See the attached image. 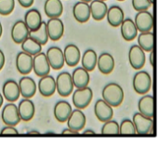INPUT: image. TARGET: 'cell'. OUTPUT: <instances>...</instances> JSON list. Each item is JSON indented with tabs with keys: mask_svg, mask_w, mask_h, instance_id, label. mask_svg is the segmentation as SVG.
Listing matches in <instances>:
<instances>
[{
	"mask_svg": "<svg viewBox=\"0 0 159 145\" xmlns=\"http://www.w3.org/2000/svg\"><path fill=\"white\" fill-rule=\"evenodd\" d=\"M102 96L112 107H118L124 101V90L119 84L112 82L104 86Z\"/></svg>",
	"mask_w": 159,
	"mask_h": 145,
	"instance_id": "6da1fadb",
	"label": "cell"
},
{
	"mask_svg": "<svg viewBox=\"0 0 159 145\" xmlns=\"http://www.w3.org/2000/svg\"><path fill=\"white\" fill-rule=\"evenodd\" d=\"M132 85L136 93L140 95H145L147 92H149L152 87L151 75L146 71L137 72L133 76Z\"/></svg>",
	"mask_w": 159,
	"mask_h": 145,
	"instance_id": "7a4b0ae2",
	"label": "cell"
},
{
	"mask_svg": "<svg viewBox=\"0 0 159 145\" xmlns=\"http://www.w3.org/2000/svg\"><path fill=\"white\" fill-rule=\"evenodd\" d=\"M74 83L72 75L68 72H62L58 75L56 78L57 92L61 97H68L74 91Z\"/></svg>",
	"mask_w": 159,
	"mask_h": 145,
	"instance_id": "3957f363",
	"label": "cell"
},
{
	"mask_svg": "<svg viewBox=\"0 0 159 145\" xmlns=\"http://www.w3.org/2000/svg\"><path fill=\"white\" fill-rule=\"evenodd\" d=\"M93 98V91L90 88L86 87L83 88H76L73 93V103L77 109L87 108Z\"/></svg>",
	"mask_w": 159,
	"mask_h": 145,
	"instance_id": "277c9868",
	"label": "cell"
},
{
	"mask_svg": "<svg viewBox=\"0 0 159 145\" xmlns=\"http://www.w3.org/2000/svg\"><path fill=\"white\" fill-rule=\"evenodd\" d=\"M129 61L133 69L141 70L145 65V51L139 45L131 46L129 50Z\"/></svg>",
	"mask_w": 159,
	"mask_h": 145,
	"instance_id": "5b68a950",
	"label": "cell"
},
{
	"mask_svg": "<svg viewBox=\"0 0 159 145\" xmlns=\"http://www.w3.org/2000/svg\"><path fill=\"white\" fill-rule=\"evenodd\" d=\"M132 121L136 128V132L140 135H146L152 131L154 121L153 117H148L143 114L135 113L132 118Z\"/></svg>",
	"mask_w": 159,
	"mask_h": 145,
	"instance_id": "8992f818",
	"label": "cell"
},
{
	"mask_svg": "<svg viewBox=\"0 0 159 145\" xmlns=\"http://www.w3.org/2000/svg\"><path fill=\"white\" fill-rule=\"evenodd\" d=\"M134 22L140 33L151 32L154 27V16L148 10L140 11L136 14Z\"/></svg>",
	"mask_w": 159,
	"mask_h": 145,
	"instance_id": "52a82bcc",
	"label": "cell"
},
{
	"mask_svg": "<svg viewBox=\"0 0 159 145\" xmlns=\"http://www.w3.org/2000/svg\"><path fill=\"white\" fill-rule=\"evenodd\" d=\"M1 117L3 122L7 126H16L20 123V116L19 114L18 106L15 105L13 102L7 103V105L4 106L1 114Z\"/></svg>",
	"mask_w": 159,
	"mask_h": 145,
	"instance_id": "ba28073f",
	"label": "cell"
},
{
	"mask_svg": "<svg viewBox=\"0 0 159 145\" xmlns=\"http://www.w3.org/2000/svg\"><path fill=\"white\" fill-rule=\"evenodd\" d=\"M50 69H51V66L48 62L46 53L41 51L40 53L34 56L33 70L37 76L42 77V76L49 75Z\"/></svg>",
	"mask_w": 159,
	"mask_h": 145,
	"instance_id": "9c48e42d",
	"label": "cell"
},
{
	"mask_svg": "<svg viewBox=\"0 0 159 145\" xmlns=\"http://www.w3.org/2000/svg\"><path fill=\"white\" fill-rule=\"evenodd\" d=\"M33 64H34V56L22 50L17 54L16 68L20 75H29L33 70Z\"/></svg>",
	"mask_w": 159,
	"mask_h": 145,
	"instance_id": "30bf717a",
	"label": "cell"
},
{
	"mask_svg": "<svg viewBox=\"0 0 159 145\" xmlns=\"http://www.w3.org/2000/svg\"><path fill=\"white\" fill-rule=\"evenodd\" d=\"M94 113L96 117L101 122H107L112 120L114 116L113 107L107 103L103 99L98 100L94 105Z\"/></svg>",
	"mask_w": 159,
	"mask_h": 145,
	"instance_id": "8fae6325",
	"label": "cell"
},
{
	"mask_svg": "<svg viewBox=\"0 0 159 145\" xmlns=\"http://www.w3.org/2000/svg\"><path fill=\"white\" fill-rule=\"evenodd\" d=\"M46 55L52 69L60 70L64 66V63H65L64 54L61 48H60L59 47H55V46L50 47L47 50Z\"/></svg>",
	"mask_w": 159,
	"mask_h": 145,
	"instance_id": "7c38bea8",
	"label": "cell"
},
{
	"mask_svg": "<svg viewBox=\"0 0 159 145\" xmlns=\"http://www.w3.org/2000/svg\"><path fill=\"white\" fill-rule=\"evenodd\" d=\"M47 29L49 39L60 40L64 34V24L60 18H51L47 21Z\"/></svg>",
	"mask_w": 159,
	"mask_h": 145,
	"instance_id": "4fadbf2b",
	"label": "cell"
},
{
	"mask_svg": "<svg viewBox=\"0 0 159 145\" xmlns=\"http://www.w3.org/2000/svg\"><path fill=\"white\" fill-rule=\"evenodd\" d=\"M86 116L80 109H75L72 112L67 120L68 129L78 134L86 126Z\"/></svg>",
	"mask_w": 159,
	"mask_h": 145,
	"instance_id": "5bb4252c",
	"label": "cell"
},
{
	"mask_svg": "<svg viewBox=\"0 0 159 145\" xmlns=\"http://www.w3.org/2000/svg\"><path fill=\"white\" fill-rule=\"evenodd\" d=\"M73 15L75 20L80 23H85L89 21L91 17L89 4L83 1L76 2L73 7Z\"/></svg>",
	"mask_w": 159,
	"mask_h": 145,
	"instance_id": "9a60e30c",
	"label": "cell"
},
{
	"mask_svg": "<svg viewBox=\"0 0 159 145\" xmlns=\"http://www.w3.org/2000/svg\"><path fill=\"white\" fill-rule=\"evenodd\" d=\"M37 88L43 97H50L55 93V91H57L56 80L52 75H49L42 76L38 81Z\"/></svg>",
	"mask_w": 159,
	"mask_h": 145,
	"instance_id": "2e32d148",
	"label": "cell"
},
{
	"mask_svg": "<svg viewBox=\"0 0 159 145\" xmlns=\"http://www.w3.org/2000/svg\"><path fill=\"white\" fill-rule=\"evenodd\" d=\"M2 92L4 98L9 102H16L20 96V90L19 87V83L15 80H7L2 88Z\"/></svg>",
	"mask_w": 159,
	"mask_h": 145,
	"instance_id": "e0dca14e",
	"label": "cell"
},
{
	"mask_svg": "<svg viewBox=\"0 0 159 145\" xmlns=\"http://www.w3.org/2000/svg\"><path fill=\"white\" fill-rule=\"evenodd\" d=\"M29 28L24 20H17L11 29V38L16 44H21L29 36Z\"/></svg>",
	"mask_w": 159,
	"mask_h": 145,
	"instance_id": "ac0fdd59",
	"label": "cell"
},
{
	"mask_svg": "<svg viewBox=\"0 0 159 145\" xmlns=\"http://www.w3.org/2000/svg\"><path fill=\"white\" fill-rule=\"evenodd\" d=\"M65 63L69 67H75L81 60V52L79 48L75 44L67 45L63 49Z\"/></svg>",
	"mask_w": 159,
	"mask_h": 145,
	"instance_id": "d6986e66",
	"label": "cell"
},
{
	"mask_svg": "<svg viewBox=\"0 0 159 145\" xmlns=\"http://www.w3.org/2000/svg\"><path fill=\"white\" fill-rule=\"evenodd\" d=\"M115 59L113 55L108 52H102L98 57L97 67L102 75H110L115 69Z\"/></svg>",
	"mask_w": 159,
	"mask_h": 145,
	"instance_id": "ffe728a7",
	"label": "cell"
},
{
	"mask_svg": "<svg viewBox=\"0 0 159 145\" xmlns=\"http://www.w3.org/2000/svg\"><path fill=\"white\" fill-rule=\"evenodd\" d=\"M20 95L24 99H30L34 96L36 92V83L32 77L23 76L19 81Z\"/></svg>",
	"mask_w": 159,
	"mask_h": 145,
	"instance_id": "44dd1931",
	"label": "cell"
},
{
	"mask_svg": "<svg viewBox=\"0 0 159 145\" xmlns=\"http://www.w3.org/2000/svg\"><path fill=\"white\" fill-rule=\"evenodd\" d=\"M72 112V106L66 101H60L54 106V116L61 123L66 122Z\"/></svg>",
	"mask_w": 159,
	"mask_h": 145,
	"instance_id": "7402d4cb",
	"label": "cell"
},
{
	"mask_svg": "<svg viewBox=\"0 0 159 145\" xmlns=\"http://www.w3.org/2000/svg\"><path fill=\"white\" fill-rule=\"evenodd\" d=\"M89 72H88L83 67H77L74 70L72 74L73 83L74 86L76 88H83L89 86L90 77H89Z\"/></svg>",
	"mask_w": 159,
	"mask_h": 145,
	"instance_id": "603a6c76",
	"label": "cell"
},
{
	"mask_svg": "<svg viewBox=\"0 0 159 145\" xmlns=\"http://www.w3.org/2000/svg\"><path fill=\"white\" fill-rule=\"evenodd\" d=\"M121 35L126 41H132L138 36L137 26L131 19H125L120 25Z\"/></svg>",
	"mask_w": 159,
	"mask_h": 145,
	"instance_id": "cb8c5ba5",
	"label": "cell"
},
{
	"mask_svg": "<svg viewBox=\"0 0 159 145\" xmlns=\"http://www.w3.org/2000/svg\"><path fill=\"white\" fill-rule=\"evenodd\" d=\"M138 109L145 116L153 117L155 114V101L152 95H143L138 102Z\"/></svg>",
	"mask_w": 159,
	"mask_h": 145,
	"instance_id": "d4e9b609",
	"label": "cell"
},
{
	"mask_svg": "<svg viewBox=\"0 0 159 145\" xmlns=\"http://www.w3.org/2000/svg\"><path fill=\"white\" fill-rule=\"evenodd\" d=\"M19 114L20 119L23 121H30L35 113V107L34 102L30 99H23L18 105Z\"/></svg>",
	"mask_w": 159,
	"mask_h": 145,
	"instance_id": "484cf974",
	"label": "cell"
},
{
	"mask_svg": "<svg viewBox=\"0 0 159 145\" xmlns=\"http://www.w3.org/2000/svg\"><path fill=\"white\" fill-rule=\"evenodd\" d=\"M89 7H90L91 17L95 20L99 21V20H103L106 17L109 7H107V4L105 3V1L92 0L89 4Z\"/></svg>",
	"mask_w": 159,
	"mask_h": 145,
	"instance_id": "4316f807",
	"label": "cell"
},
{
	"mask_svg": "<svg viewBox=\"0 0 159 145\" xmlns=\"http://www.w3.org/2000/svg\"><path fill=\"white\" fill-rule=\"evenodd\" d=\"M107 21L113 27H118L125 20V14L123 9L119 6H112L107 11Z\"/></svg>",
	"mask_w": 159,
	"mask_h": 145,
	"instance_id": "83f0119b",
	"label": "cell"
},
{
	"mask_svg": "<svg viewBox=\"0 0 159 145\" xmlns=\"http://www.w3.org/2000/svg\"><path fill=\"white\" fill-rule=\"evenodd\" d=\"M44 11L49 19L60 18L63 12V5L61 0H46Z\"/></svg>",
	"mask_w": 159,
	"mask_h": 145,
	"instance_id": "f1b7e54d",
	"label": "cell"
},
{
	"mask_svg": "<svg viewBox=\"0 0 159 145\" xmlns=\"http://www.w3.org/2000/svg\"><path fill=\"white\" fill-rule=\"evenodd\" d=\"M24 22L26 23V25L30 31L37 29L43 22L42 16H41V13L39 12V10L36 8L29 9L24 15Z\"/></svg>",
	"mask_w": 159,
	"mask_h": 145,
	"instance_id": "f546056e",
	"label": "cell"
},
{
	"mask_svg": "<svg viewBox=\"0 0 159 145\" xmlns=\"http://www.w3.org/2000/svg\"><path fill=\"white\" fill-rule=\"evenodd\" d=\"M98 61V56L94 49L89 48L87 49L81 58V63L82 67L85 68L88 72H92L97 66Z\"/></svg>",
	"mask_w": 159,
	"mask_h": 145,
	"instance_id": "4dcf8cb0",
	"label": "cell"
},
{
	"mask_svg": "<svg viewBox=\"0 0 159 145\" xmlns=\"http://www.w3.org/2000/svg\"><path fill=\"white\" fill-rule=\"evenodd\" d=\"M137 40H138V45L145 52H151L152 50H154L155 34L152 31L140 33L137 36Z\"/></svg>",
	"mask_w": 159,
	"mask_h": 145,
	"instance_id": "1f68e13d",
	"label": "cell"
},
{
	"mask_svg": "<svg viewBox=\"0 0 159 145\" xmlns=\"http://www.w3.org/2000/svg\"><path fill=\"white\" fill-rule=\"evenodd\" d=\"M29 36L38 43H40L42 46L46 45L49 39L48 34V29H47V22L43 21L41 25L34 30H32L29 32Z\"/></svg>",
	"mask_w": 159,
	"mask_h": 145,
	"instance_id": "d6a6232c",
	"label": "cell"
},
{
	"mask_svg": "<svg viewBox=\"0 0 159 145\" xmlns=\"http://www.w3.org/2000/svg\"><path fill=\"white\" fill-rule=\"evenodd\" d=\"M21 50L32 55V56H35L36 54L40 53L42 51V45L40 43H38L37 41H35L34 39L31 38L30 36H28L21 44Z\"/></svg>",
	"mask_w": 159,
	"mask_h": 145,
	"instance_id": "836d02e7",
	"label": "cell"
},
{
	"mask_svg": "<svg viewBox=\"0 0 159 145\" xmlns=\"http://www.w3.org/2000/svg\"><path fill=\"white\" fill-rule=\"evenodd\" d=\"M102 135H117L119 133V124L115 120H109L104 122L102 127Z\"/></svg>",
	"mask_w": 159,
	"mask_h": 145,
	"instance_id": "e575fe53",
	"label": "cell"
},
{
	"mask_svg": "<svg viewBox=\"0 0 159 145\" xmlns=\"http://www.w3.org/2000/svg\"><path fill=\"white\" fill-rule=\"evenodd\" d=\"M119 133L122 135H134L136 134V128L132 120L124 119L119 125Z\"/></svg>",
	"mask_w": 159,
	"mask_h": 145,
	"instance_id": "d590c367",
	"label": "cell"
},
{
	"mask_svg": "<svg viewBox=\"0 0 159 145\" xmlns=\"http://www.w3.org/2000/svg\"><path fill=\"white\" fill-rule=\"evenodd\" d=\"M15 7V0H0V15L7 16Z\"/></svg>",
	"mask_w": 159,
	"mask_h": 145,
	"instance_id": "8d00e7d4",
	"label": "cell"
},
{
	"mask_svg": "<svg viewBox=\"0 0 159 145\" xmlns=\"http://www.w3.org/2000/svg\"><path fill=\"white\" fill-rule=\"evenodd\" d=\"M151 6L152 3L150 0H132V7L138 12L148 10Z\"/></svg>",
	"mask_w": 159,
	"mask_h": 145,
	"instance_id": "74e56055",
	"label": "cell"
},
{
	"mask_svg": "<svg viewBox=\"0 0 159 145\" xmlns=\"http://www.w3.org/2000/svg\"><path fill=\"white\" fill-rule=\"evenodd\" d=\"M1 135H18L19 132L14 126H6L0 131Z\"/></svg>",
	"mask_w": 159,
	"mask_h": 145,
	"instance_id": "f35d334b",
	"label": "cell"
},
{
	"mask_svg": "<svg viewBox=\"0 0 159 145\" xmlns=\"http://www.w3.org/2000/svg\"><path fill=\"white\" fill-rule=\"evenodd\" d=\"M34 0H18L19 4H20L21 7H25V8H28V7H32L33 4H34Z\"/></svg>",
	"mask_w": 159,
	"mask_h": 145,
	"instance_id": "ab89813d",
	"label": "cell"
},
{
	"mask_svg": "<svg viewBox=\"0 0 159 145\" xmlns=\"http://www.w3.org/2000/svg\"><path fill=\"white\" fill-rule=\"evenodd\" d=\"M149 61H150V63L153 67H156V52L155 50H152L150 52V55H149Z\"/></svg>",
	"mask_w": 159,
	"mask_h": 145,
	"instance_id": "60d3db41",
	"label": "cell"
},
{
	"mask_svg": "<svg viewBox=\"0 0 159 145\" xmlns=\"http://www.w3.org/2000/svg\"><path fill=\"white\" fill-rule=\"evenodd\" d=\"M4 65H5V55L4 52L0 49V71L2 70Z\"/></svg>",
	"mask_w": 159,
	"mask_h": 145,
	"instance_id": "b9f144b4",
	"label": "cell"
},
{
	"mask_svg": "<svg viewBox=\"0 0 159 145\" xmlns=\"http://www.w3.org/2000/svg\"><path fill=\"white\" fill-rule=\"evenodd\" d=\"M61 133H62V134H76L75 131L71 130L70 129H66L62 130V132H61Z\"/></svg>",
	"mask_w": 159,
	"mask_h": 145,
	"instance_id": "7bdbcfd3",
	"label": "cell"
},
{
	"mask_svg": "<svg viewBox=\"0 0 159 145\" xmlns=\"http://www.w3.org/2000/svg\"><path fill=\"white\" fill-rule=\"evenodd\" d=\"M84 134H95V131L89 129V130H85V131H84Z\"/></svg>",
	"mask_w": 159,
	"mask_h": 145,
	"instance_id": "ee69618b",
	"label": "cell"
},
{
	"mask_svg": "<svg viewBox=\"0 0 159 145\" xmlns=\"http://www.w3.org/2000/svg\"><path fill=\"white\" fill-rule=\"evenodd\" d=\"M2 104H3V96H2V94L0 93V107L2 106Z\"/></svg>",
	"mask_w": 159,
	"mask_h": 145,
	"instance_id": "f6af8a7d",
	"label": "cell"
},
{
	"mask_svg": "<svg viewBox=\"0 0 159 145\" xmlns=\"http://www.w3.org/2000/svg\"><path fill=\"white\" fill-rule=\"evenodd\" d=\"M2 33H3V26H2V24H1V22H0V37H1V35H2Z\"/></svg>",
	"mask_w": 159,
	"mask_h": 145,
	"instance_id": "bcb514c9",
	"label": "cell"
},
{
	"mask_svg": "<svg viewBox=\"0 0 159 145\" xmlns=\"http://www.w3.org/2000/svg\"><path fill=\"white\" fill-rule=\"evenodd\" d=\"M29 134H39V132H38V131L34 130V131H30V132H29Z\"/></svg>",
	"mask_w": 159,
	"mask_h": 145,
	"instance_id": "7dc6e473",
	"label": "cell"
},
{
	"mask_svg": "<svg viewBox=\"0 0 159 145\" xmlns=\"http://www.w3.org/2000/svg\"><path fill=\"white\" fill-rule=\"evenodd\" d=\"M79 1H83V2H87V3H90L92 0H79Z\"/></svg>",
	"mask_w": 159,
	"mask_h": 145,
	"instance_id": "c3c4849f",
	"label": "cell"
},
{
	"mask_svg": "<svg viewBox=\"0 0 159 145\" xmlns=\"http://www.w3.org/2000/svg\"><path fill=\"white\" fill-rule=\"evenodd\" d=\"M155 1H156V0H150V2H151L152 4H153V3H155Z\"/></svg>",
	"mask_w": 159,
	"mask_h": 145,
	"instance_id": "681fc988",
	"label": "cell"
},
{
	"mask_svg": "<svg viewBox=\"0 0 159 145\" xmlns=\"http://www.w3.org/2000/svg\"><path fill=\"white\" fill-rule=\"evenodd\" d=\"M117 1H125V0H117Z\"/></svg>",
	"mask_w": 159,
	"mask_h": 145,
	"instance_id": "f907efd6",
	"label": "cell"
},
{
	"mask_svg": "<svg viewBox=\"0 0 159 145\" xmlns=\"http://www.w3.org/2000/svg\"><path fill=\"white\" fill-rule=\"evenodd\" d=\"M102 1H106V0H102Z\"/></svg>",
	"mask_w": 159,
	"mask_h": 145,
	"instance_id": "816d5d0a",
	"label": "cell"
}]
</instances>
